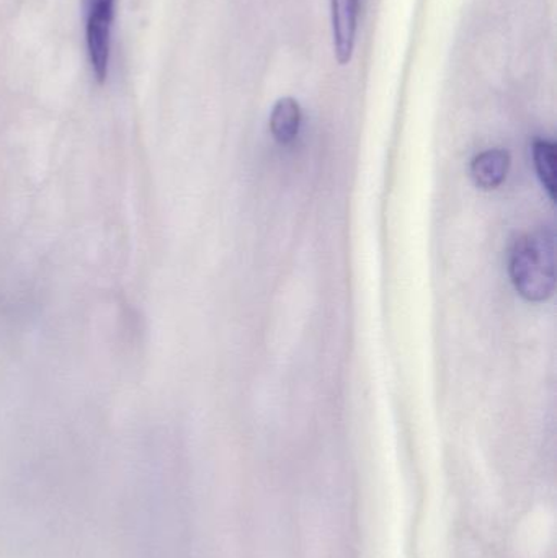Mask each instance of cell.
<instances>
[{"label": "cell", "instance_id": "6da1fadb", "mask_svg": "<svg viewBox=\"0 0 557 558\" xmlns=\"http://www.w3.org/2000/svg\"><path fill=\"white\" fill-rule=\"evenodd\" d=\"M510 278L530 302H545L556 291L555 234L540 231L517 241L510 257Z\"/></svg>", "mask_w": 557, "mask_h": 558}, {"label": "cell", "instance_id": "7a4b0ae2", "mask_svg": "<svg viewBox=\"0 0 557 558\" xmlns=\"http://www.w3.org/2000/svg\"><path fill=\"white\" fill-rule=\"evenodd\" d=\"M114 2L117 0H84L85 41L88 61L98 85H104L108 77Z\"/></svg>", "mask_w": 557, "mask_h": 558}, {"label": "cell", "instance_id": "3957f363", "mask_svg": "<svg viewBox=\"0 0 557 558\" xmlns=\"http://www.w3.org/2000/svg\"><path fill=\"white\" fill-rule=\"evenodd\" d=\"M334 58L339 65L350 64L359 33L360 0H330Z\"/></svg>", "mask_w": 557, "mask_h": 558}, {"label": "cell", "instance_id": "277c9868", "mask_svg": "<svg viewBox=\"0 0 557 558\" xmlns=\"http://www.w3.org/2000/svg\"><path fill=\"white\" fill-rule=\"evenodd\" d=\"M510 169V154L504 149H489L474 157L471 177L481 190L499 189L506 182Z\"/></svg>", "mask_w": 557, "mask_h": 558}, {"label": "cell", "instance_id": "5b68a950", "mask_svg": "<svg viewBox=\"0 0 557 558\" xmlns=\"http://www.w3.org/2000/svg\"><path fill=\"white\" fill-rule=\"evenodd\" d=\"M301 107L296 98L281 97L271 108L270 131L277 143H293L300 134L301 128Z\"/></svg>", "mask_w": 557, "mask_h": 558}, {"label": "cell", "instance_id": "8992f818", "mask_svg": "<svg viewBox=\"0 0 557 558\" xmlns=\"http://www.w3.org/2000/svg\"><path fill=\"white\" fill-rule=\"evenodd\" d=\"M533 159L536 172L552 199H556L557 154L555 143L536 140L533 144Z\"/></svg>", "mask_w": 557, "mask_h": 558}]
</instances>
